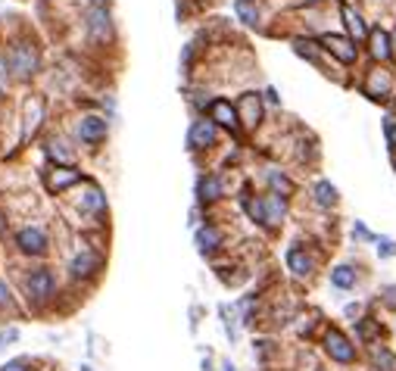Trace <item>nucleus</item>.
<instances>
[{"label":"nucleus","instance_id":"nucleus-1","mask_svg":"<svg viewBox=\"0 0 396 371\" xmlns=\"http://www.w3.org/2000/svg\"><path fill=\"white\" fill-rule=\"evenodd\" d=\"M22 291H25V300L32 309H44L56 300V291H60V281H56V271L47 269V265H38V269H28L25 278H22Z\"/></svg>","mask_w":396,"mask_h":371},{"label":"nucleus","instance_id":"nucleus-2","mask_svg":"<svg viewBox=\"0 0 396 371\" xmlns=\"http://www.w3.org/2000/svg\"><path fill=\"white\" fill-rule=\"evenodd\" d=\"M7 66L10 75L19 81H32L41 69V50L32 38H13L7 50Z\"/></svg>","mask_w":396,"mask_h":371},{"label":"nucleus","instance_id":"nucleus-3","mask_svg":"<svg viewBox=\"0 0 396 371\" xmlns=\"http://www.w3.org/2000/svg\"><path fill=\"white\" fill-rule=\"evenodd\" d=\"M85 34L97 47H109L116 41V22L109 7H87L85 13Z\"/></svg>","mask_w":396,"mask_h":371},{"label":"nucleus","instance_id":"nucleus-4","mask_svg":"<svg viewBox=\"0 0 396 371\" xmlns=\"http://www.w3.org/2000/svg\"><path fill=\"white\" fill-rule=\"evenodd\" d=\"M44 122H47V100L41 94H28L25 103H22V135H19V144H32L34 137L41 135L44 128Z\"/></svg>","mask_w":396,"mask_h":371},{"label":"nucleus","instance_id":"nucleus-5","mask_svg":"<svg viewBox=\"0 0 396 371\" xmlns=\"http://www.w3.org/2000/svg\"><path fill=\"white\" fill-rule=\"evenodd\" d=\"M322 350H324V356H328L331 362H337V365H353L359 359V346L353 344V340H349L340 328H334V324H331V328H324Z\"/></svg>","mask_w":396,"mask_h":371},{"label":"nucleus","instance_id":"nucleus-6","mask_svg":"<svg viewBox=\"0 0 396 371\" xmlns=\"http://www.w3.org/2000/svg\"><path fill=\"white\" fill-rule=\"evenodd\" d=\"M13 247L28 259H44L50 253V237L41 225H25L13 234Z\"/></svg>","mask_w":396,"mask_h":371},{"label":"nucleus","instance_id":"nucleus-7","mask_svg":"<svg viewBox=\"0 0 396 371\" xmlns=\"http://www.w3.org/2000/svg\"><path fill=\"white\" fill-rule=\"evenodd\" d=\"M85 172L78 169V166H47V169L41 172V181H44V190L47 194H66V190L78 188L81 181H85Z\"/></svg>","mask_w":396,"mask_h":371},{"label":"nucleus","instance_id":"nucleus-8","mask_svg":"<svg viewBox=\"0 0 396 371\" xmlns=\"http://www.w3.org/2000/svg\"><path fill=\"white\" fill-rule=\"evenodd\" d=\"M219 144V125L209 115H197L188 128V150L190 153H209Z\"/></svg>","mask_w":396,"mask_h":371},{"label":"nucleus","instance_id":"nucleus-9","mask_svg":"<svg viewBox=\"0 0 396 371\" xmlns=\"http://www.w3.org/2000/svg\"><path fill=\"white\" fill-rule=\"evenodd\" d=\"M75 210H78L81 216H94V218L107 216L109 203H107V194L100 190V184L85 178V181H81V194L75 196Z\"/></svg>","mask_w":396,"mask_h":371},{"label":"nucleus","instance_id":"nucleus-10","mask_svg":"<svg viewBox=\"0 0 396 371\" xmlns=\"http://www.w3.org/2000/svg\"><path fill=\"white\" fill-rule=\"evenodd\" d=\"M103 271V256L97 250H91V247H81L78 253H72V259H69V278L72 281H91V278H97Z\"/></svg>","mask_w":396,"mask_h":371},{"label":"nucleus","instance_id":"nucleus-11","mask_svg":"<svg viewBox=\"0 0 396 371\" xmlns=\"http://www.w3.org/2000/svg\"><path fill=\"white\" fill-rule=\"evenodd\" d=\"M75 137H78L81 144H87V147H100L109 137V122L97 113H85L75 122Z\"/></svg>","mask_w":396,"mask_h":371},{"label":"nucleus","instance_id":"nucleus-12","mask_svg":"<svg viewBox=\"0 0 396 371\" xmlns=\"http://www.w3.org/2000/svg\"><path fill=\"white\" fill-rule=\"evenodd\" d=\"M362 94L368 97V100H375V103H384L390 94H393V72H390V69H384L381 63H377V66H371L368 72H365Z\"/></svg>","mask_w":396,"mask_h":371},{"label":"nucleus","instance_id":"nucleus-13","mask_svg":"<svg viewBox=\"0 0 396 371\" xmlns=\"http://www.w3.org/2000/svg\"><path fill=\"white\" fill-rule=\"evenodd\" d=\"M203 115H209V119H212L219 128L231 131V135H241V115H237V106L231 100H225V97H215V100H209L206 109H203Z\"/></svg>","mask_w":396,"mask_h":371},{"label":"nucleus","instance_id":"nucleus-14","mask_svg":"<svg viewBox=\"0 0 396 371\" xmlns=\"http://www.w3.org/2000/svg\"><path fill=\"white\" fill-rule=\"evenodd\" d=\"M318 44H322L324 54H331L337 63H343V66H353V63L359 60L356 41L346 38V34H322V38H318Z\"/></svg>","mask_w":396,"mask_h":371},{"label":"nucleus","instance_id":"nucleus-15","mask_svg":"<svg viewBox=\"0 0 396 371\" xmlns=\"http://www.w3.org/2000/svg\"><path fill=\"white\" fill-rule=\"evenodd\" d=\"M237 115H241V128L256 131L262 125V115H265V106H262V94L256 91H247V94L237 97Z\"/></svg>","mask_w":396,"mask_h":371},{"label":"nucleus","instance_id":"nucleus-16","mask_svg":"<svg viewBox=\"0 0 396 371\" xmlns=\"http://www.w3.org/2000/svg\"><path fill=\"white\" fill-rule=\"evenodd\" d=\"M225 196V181L219 172H203L200 178H197V203L200 206H212V203H219Z\"/></svg>","mask_w":396,"mask_h":371},{"label":"nucleus","instance_id":"nucleus-17","mask_svg":"<svg viewBox=\"0 0 396 371\" xmlns=\"http://www.w3.org/2000/svg\"><path fill=\"white\" fill-rule=\"evenodd\" d=\"M44 156H47L50 166H75V159H78V153H75V147H69L66 137L54 135L44 141Z\"/></svg>","mask_w":396,"mask_h":371},{"label":"nucleus","instance_id":"nucleus-18","mask_svg":"<svg viewBox=\"0 0 396 371\" xmlns=\"http://www.w3.org/2000/svg\"><path fill=\"white\" fill-rule=\"evenodd\" d=\"M287 269L294 278H300V281H306V278L316 275V259H312V253L306 250V247H290L287 250Z\"/></svg>","mask_w":396,"mask_h":371},{"label":"nucleus","instance_id":"nucleus-19","mask_svg":"<svg viewBox=\"0 0 396 371\" xmlns=\"http://www.w3.org/2000/svg\"><path fill=\"white\" fill-rule=\"evenodd\" d=\"M194 240H197V250H200L203 256H212V253H219L225 247V231L219 228V225H200Z\"/></svg>","mask_w":396,"mask_h":371},{"label":"nucleus","instance_id":"nucleus-20","mask_svg":"<svg viewBox=\"0 0 396 371\" xmlns=\"http://www.w3.org/2000/svg\"><path fill=\"white\" fill-rule=\"evenodd\" d=\"M340 19H343V25H346V38H353L356 44L368 41V32H371V28L365 25L362 13H359L356 7H349V3H343V0H340Z\"/></svg>","mask_w":396,"mask_h":371},{"label":"nucleus","instance_id":"nucleus-21","mask_svg":"<svg viewBox=\"0 0 396 371\" xmlns=\"http://www.w3.org/2000/svg\"><path fill=\"white\" fill-rule=\"evenodd\" d=\"M368 54H371V60L381 63V66L393 60V38H390L381 25H375L368 32Z\"/></svg>","mask_w":396,"mask_h":371},{"label":"nucleus","instance_id":"nucleus-22","mask_svg":"<svg viewBox=\"0 0 396 371\" xmlns=\"http://www.w3.org/2000/svg\"><path fill=\"white\" fill-rule=\"evenodd\" d=\"M287 216V196L265 194V228H278Z\"/></svg>","mask_w":396,"mask_h":371},{"label":"nucleus","instance_id":"nucleus-23","mask_svg":"<svg viewBox=\"0 0 396 371\" xmlns=\"http://www.w3.org/2000/svg\"><path fill=\"white\" fill-rule=\"evenodd\" d=\"M312 196H316V203L322 206V210H334L337 200H340V194H337V188L328 181V178H318L316 184H312Z\"/></svg>","mask_w":396,"mask_h":371},{"label":"nucleus","instance_id":"nucleus-24","mask_svg":"<svg viewBox=\"0 0 396 371\" xmlns=\"http://www.w3.org/2000/svg\"><path fill=\"white\" fill-rule=\"evenodd\" d=\"M356 334H359V340H362V344L375 346V344H381L384 328H381V322H377V318L365 315V318H359V322H356Z\"/></svg>","mask_w":396,"mask_h":371},{"label":"nucleus","instance_id":"nucleus-25","mask_svg":"<svg viewBox=\"0 0 396 371\" xmlns=\"http://www.w3.org/2000/svg\"><path fill=\"white\" fill-rule=\"evenodd\" d=\"M371 368L375 371H396V352L384 344L371 346Z\"/></svg>","mask_w":396,"mask_h":371},{"label":"nucleus","instance_id":"nucleus-26","mask_svg":"<svg viewBox=\"0 0 396 371\" xmlns=\"http://www.w3.org/2000/svg\"><path fill=\"white\" fill-rule=\"evenodd\" d=\"M234 13H237V19H241L243 25L259 28L262 13H259V3H256V0H234Z\"/></svg>","mask_w":396,"mask_h":371},{"label":"nucleus","instance_id":"nucleus-27","mask_svg":"<svg viewBox=\"0 0 396 371\" xmlns=\"http://www.w3.org/2000/svg\"><path fill=\"white\" fill-rule=\"evenodd\" d=\"M331 284H334L337 291H353V287H356V269H353V265H334V269H331Z\"/></svg>","mask_w":396,"mask_h":371},{"label":"nucleus","instance_id":"nucleus-28","mask_svg":"<svg viewBox=\"0 0 396 371\" xmlns=\"http://www.w3.org/2000/svg\"><path fill=\"white\" fill-rule=\"evenodd\" d=\"M294 50L302 56V60L316 63V66H322V44H316V41H306V38H294Z\"/></svg>","mask_w":396,"mask_h":371},{"label":"nucleus","instance_id":"nucleus-29","mask_svg":"<svg viewBox=\"0 0 396 371\" xmlns=\"http://www.w3.org/2000/svg\"><path fill=\"white\" fill-rule=\"evenodd\" d=\"M265 181H269V194H281V196H290L294 194V181H290L284 172H278V169H269L265 172Z\"/></svg>","mask_w":396,"mask_h":371},{"label":"nucleus","instance_id":"nucleus-30","mask_svg":"<svg viewBox=\"0 0 396 371\" xmlns=\"http://www.w3.org/2000/svg\"><path fill=\"white\" fill-rule=\"evenodd\" d=\"M16 309V297L10 291V284L0 278V312H13Z\"/></svg>","mask_w":396,"mask_h":371},{"label":"nucleus","instance_id":"nucleus-31","mask_svg":"<svg viewBox=\"0 0 396 371\" xmlns=\"http://www.w3.org/2000/svg\"><path fill=\"white\" fill-rule=\"evenodd\" d=\"M0 371H32V359H28V356L10 359L7 365H0Z\"/></svg>","mask_w":396,"mask_h":371},{"label":"nucleus","instance_id":"nucleus-32","mask_svg":"<svg viewBox=\"0 0 396 371\" xmlns=\"http://www.w3.org/2000/svg\"><path fill=\"white\" fill-rule=\"evenodd\" d=\"M377 256L381 259L396 256V240H390V237H377Z\"/></svg>","mask_w":396,"mask_h":371},{"label":"nucleus","instance_id":"nucleus-33","mask_svg":"<svg viewBox=\"0 0 396 371\" xmlns=\"http://www.w3.org/2000/svg\"><path fill=\"white\" fill-rule=\"evenodd\" d=\"M384 135H387L390 150H396V119H393V115H387V119H384Z\"/></svg>","mask_w":396,"mask_h":371},{"label":"nucleus","instance_id":"nucleus-34","mask_svg":"<svg viewBox=\"0 0 396 371\" xmlns=\"http://www.w3.org/2000/svg\"><path fill=\"white\" fill-rule=\"evenodd\" d=\"M381 297H384V306H387V309H396V284H390V287H384V291H381Z\"/></svg>","mask_w":396,"mask_h":371},{"label":"nucleus","instance_id":"nucleus-35","mask_svg":"<svg viewBox=\"0 0 396 371\" xmlns=\"http://www.w3.org/2000/svg\"><path fill=\"white\" fill-rule=\"evenodd\" d=\"M353 234H356V237H359V240H377V237H375V234H371V231H368V228H365V225H362V222H356V225H353Z\"/></svg>","mask_w":396,"mask_h":371},{"label":"nucleus","instance_id":"nucleus-36","mask_svg":"<svg viewBox=\"0 0 396 371\" xmlns=\"http://www.w3.org/2000/svg\"><path fill=\"white\" fill-rule=\"evenodd\" d=\"M265 100H269L272 106H281V97H278L275 88H265Z\"/></svg>","mask_w":396,"mask_h":371},{"label":"nucleus","instance_id":"nucleus-37","mask_svg":"<svg viewBox=\"0 0 396 371\" xmlns=\"http://www.w3.org/2000/svg\"><path fill=\"white\" fill-rule=\"evenodd\" d=\"M7 228H10V218H7V210L0 206V234H7Z\"/></svg>","mask_w":396,"mask_h":371},{"label":"nucleus","instance_id":"nucleus-38","mask_svg":"<svg viewBox=\"0 0 396 371\" xmlns=\"http://www.w3.org/2000/svg\"><path fill=\"white\" fill-rule=\"evenodd\" d=\"M222 371H237V368H234V365H231V362H225V365H222Z\"/></svg>","mask_w":396,"mask_h":371},{"label":"nucleus","instance_id":"nucleus-39","mask_svg":"<svg viewBox=\"0 0 396 371\" xmlns=\"http://www.w3.org/2000/svg\"><path fill=\"white\" fill-rule=\"evenodd\" d=\"M300 3H322V0H300Z\"/></svg>","mask_w":396,"mask_h":371},{"label":"nucleus","instance_id":"nucleus-40","mask_svg":"<svg viewBox=\"0 0 396 371\" xmlns=\"http://www.w3.org/2000/svg\"><path fill=\"white\" fill-rule=\"evenodd\" d=\"M316 371H322V368H316Z\"/></svg>","mask_w":396,"mask_h":371}]
</instances>
